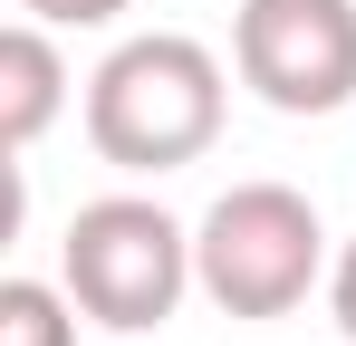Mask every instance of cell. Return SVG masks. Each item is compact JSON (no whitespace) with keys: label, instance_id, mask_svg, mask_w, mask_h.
Here are the masks:
<instances>
[{"label":"cell","instance_id":"cell-1","mask_svg":"<svg viewBox=\"0 0 356 346\" xmlns=\"http://www.w3.org/2000/svg\"><path fill=\"white\" fill-rule=\"evenodd\" d=\"M232 77L193 29H135L87 77V145L116 173H183L222 145Z\"/></svg>","mask_w":356,"mask_h":346},{"label":"cell","instance_id":"cell-2","mask_svg":"<svg viewBox=\"0 0 356 346\" xmlns=\"http://www.w3.org/2000/svg\"><path fill=\"white\" fill-rule=\"evenodd\" d=\"M193 279L222 318H289L327 279V222L298 183H232L193 222Z\"/></svg>","mask_w":356,"mask_h":346},{"label":"cell","instance_id":"cell-3","mask_svg":"<svg viewBox=\"0 0 356 346\" xmlns=\"http://www.w3.org/2000/svg\"><path fill=\"white\" fill-rule=\"evenodd\" d=\"M58 279H67V298H77L97 327H116V337L164 327L183 308V288H202L193 279V231H183L164 202H145V192L77 202V222H67V240H58Z\"/></svg>","mask_w":356,"mask_h":346},{"label":"cell","instance_id":"cell-4","mask_svg":"<svg viewBox=\"0 0 356 346\" xmlns=\"http://www.w3.org/2000/svg\"><path fill=\"white\" fill-rule=\"evenodd\" d=\"M232 67L270 115L356 106V0H241Z\"/></svg>","mask_w":356,"mask_h":346},{"label":"cell","instance_id":"cell-5","mask_svg":"<svg viewBox=\"0 0 356 346\" xmlns=\"http://www.w3.org/2000/svg\"><path fill=\"white\" fill-rule=\"evenodd\" d=\"M58 115H67V58H58V29L19 10V19L0 29V145H10V154H29Z\"/></svg>","mask_w":356,"mask_h":346},{"label":"cell","instance_id":"cell-6","mask_svg":"<svg viewBox=\"0 0 356 346\" xmlns=\"http://www.w3.org/2000/svg\"><path fill=\"white\" fill-rule=\"evenodd\" d=\"M77 298H67V279L49 288V279H0V346H77Z\"/></svg>","mask_w":356,"mask_h":346},{"label":"cell","instance_id":"cell-7","mask_svg":"<svg viewBox=\"0 0 356 346\" xmlns=\"http://www.w3.org/2000/svg\"><path fill=\"white\" fill-rule=\"evenodd\" d=\"M29 19H49V29H116L135 0H19Z\"/></svg>","mask_w":356,"mask_h":346},{"label":"cell","instance_id":"cell-8","mask_svg":"<svg viewBox=\"0 0 356 346\" xmlns=\"http://www.w3.org/2000/svg\"><path fill=\"white\" fill-rule=\"evenodd\" d=\"M327 308H337V327H347V346H356V240L327 260Z\"/></svg>","mask_w":356,"mask_h":346}]
</instances>
